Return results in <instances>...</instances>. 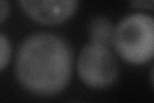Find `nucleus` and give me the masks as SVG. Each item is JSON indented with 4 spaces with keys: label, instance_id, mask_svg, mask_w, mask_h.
I'll return each mask as SVG.
<instances>
[{
    "label": "nucleus",
    "instance_id": "obj_3",
    "mask_svg": "<svg viewBox=\"0 0 154 103\" xmlns=\"http://www.w3.org/2000/svg\"><path fill=\"white\" fill-rule=\"evenodd\" d=\"M80 79L93 89L108 88L118 76V65L109 48L90 43L82 48L77 61Z\"/></svg>",
    "mask_w": 154,
    "mask_h": 103
},
{
    "label": "nucleus",
    "instance_id": "obj_7",
    "mask_svg": "<svg viewBox=\"0 0 154 103\" xmlns=\"http://www.w3.org/2000/svg\"><path fill=\"white\" fill-rule=\"evenodd\" d=\"M8 14H9V4L4 2V0H0V22H3L8 17Z\"/></svg>",
    "mask_w": 154,
    "mask_h": 103
},
{
    "label": "nucleus",
    "instance_id": "obj_4",
    "mask_svg": "<svg viewBox=\"0 0 154 103\" xmlns=\"http://www.w3.org/2000/svg\"><path fill=\"white\" fill-rule=\"evenodd\" d=\"M19 4L32 19L44 24L63 23L76 12L77 8V2L75 0H23Z\"/></svg>",
    "mask_w": 154,
    "mask_h": 103
},
{
    "label": "nucleus",
    "instance_id": "obj_1",
    "mask_svg": "<svg viewBox=\"0 0 154 103\" xmlns=\"http://www.w3.org/2000/svg\"><path fill=\"white\" fill-rule=\"evenodd\" d=\"M72 72V50L64 39L36 34L22 43L16 73L21 85L32 94L53 95L64 89Z\"/></svg>",
    "mask_w": 154,
    "mask_h": 103
},
{
    "label": "nucleus",
    "instance_id": "obj_8",
    "mask_svg": "<svg viewBox=\"0 0 154 103\" xmlns=\"http://www.w3.org/2000/svg\"><path fill=\"white\" fill-rule=\"evenodd\" d=\"M132 4L135 7H143V8H152L153 7V2H136Z\"/></svg>",
    "mask_w": 154,
    "mask_h": 103
},
{
    "label": "nucleus",
    "instance_id": "obj_5",
    "mask_svg": "<svg viewBox=\"0 0 154 103\" xmlns=\"http://www.w3.org/2000/svg\"><path fill=\"white\" fill-rule=\"evenodd\" d=\"M114 27L105 17H95L89 24V36L91 43L103 47H109L113 43Z\"/></svg>",
    "mask_w": 154,
    "mask_h": 103
},
{
    "label": "nucleus",
    "instance_id": "obj_2",
    "mask_svg": "<svg viewBox=\"0 0 154 103\" xmlns=\"http://www.w3.org/2000/svg\"><path fill=\"white\" fill-rule=\"evenodd\" d=\"M125 61L141 65L154 54V21L144 13H135L123 18L114 27L113 43Z\"/></svg>",
    "mask_w": 154,
    "mask_h": 103
},
{
    "label": "nucleus",
    "instance_id": "obj_6",
    "mask_svg": "<svg viewBox=\"0 0 154 103\" xmlns=\"http://www.w3.org/2000/svg\"><path fill=\"white\" fill-rule=\"evenodd\" d=\"M9 58H11V45H9L8 39L0 34V70L8 65Z\"/></svg>",
    "mask_w": 154,
    "mask_h": 103
}]
</instances>
